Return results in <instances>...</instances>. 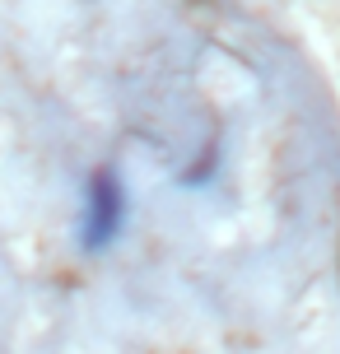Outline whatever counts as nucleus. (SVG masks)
Listing matches in <instances>:
<instances>
[{"mask_svg":"<svg viewBox=\"0 0 340 354\" xmlns=\"http://www.w3.org/2000/svg\"><path fill=\"white\" fill-rule=\"evenodd\" d=\"M126 214H131V192L117 168H98L89 177V192H84V219H79V248L84 252H108L126 229Z\"/></svg>","mask_w":340,"mask_h":354,"instance_id":"nucleus-1","label":"nucleus"}]
</instances>
